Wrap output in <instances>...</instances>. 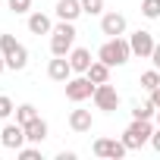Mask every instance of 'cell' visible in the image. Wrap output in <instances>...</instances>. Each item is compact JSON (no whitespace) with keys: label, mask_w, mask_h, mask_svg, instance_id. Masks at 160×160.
Listing matches in <instances>:
<instances>
[{"label":"cell","mask_w":160,"mask_h":160,"mask_svg":"<svg viewBox=\"0 0 160 160\" xmlns=\"http://www.w3.org/2000/svg\"><path fill=\"white\" fill-rule=\"evenodd\" d=\"M98 60H104L110 69L113 66H126L129 60H132V44L119 35V38H107L104 44H101V50H98Z\"/></svg>","instance_id":"1"},{"label":"cell","mask_w":160,"mask_h":160,"mask_svg":"<svg viewBox=\"0 0 160 160\" xmlns=\"http://www.w3.org/2000/svg\"><path fill=\"white\" fill-rule=\"evenodd\" d=\"M75 22H63L60 19V25H53V32H50V53L53 57H69V50L75 47Z\"/></svg>","instance_id":"2"},{"label":"cell","mask_w":160,"mask_h":160,"mask_svg":"<svg viewBox=\"0 0 160 160\" xmlns=\"http://www.w3.org/2000/svg\"><path fill=\"white\" fill-rule=\"evenodd\" d=\"M151 135H154V122H151V119H135V116H132L129 129L122 132V144H126L129 151H138L141 144H151Z\"/></svg>","instance_id":"3"},{"label":"cell","mask_w":160,"mask_h":160,"mask_svg":"<svg viewBox=\"0 0 160 160\" xmlns=\"http://www.w3.org/2000/svg\"><path fill=\"white\" fill-rule=\"evenodd\" d=\"M94 82L88 75H72L69 82H66V98L72 101V104H82V101H88V98H94Z\"/></svg>","instance_id":"4"},{"label":"cell","mask_w":160,"mask_h":160,"mask_svg":"<svg viewBox=\"0 0 160 160\" xmlns=\"http://www.w3.org/2000/svg\"><path fill=\"white\" fill-rule=\"evenodd\" d=\"M91 101H94V107H98V110L113 113V110L119 107V91H116L110 82H104V85H98V88H94V98H91Z\"/></svg>","instance_id":"5"},{"label":"cell","mask_w":160,"mask_h":160,"mask_svg":"<svg viewBox=\"0 0 160 160\" xmlns=\"http://www.w3.org/2000/svg\"><path fill=\"white\" fill-rule=\"evenodd\" d=\"M91 151H94V157H107V160H119V157H126V144H122V138L116 141V138H98L94 144H91Z\"/></svg>","instance_id":"6"},{"label":"cell","mask_w":160,"mask_h":160,"mask_svg":"<svg viewBox=\"0 0 160 160\" xmlns=\"http://www.w3.org/2000/svg\"><path fill=\"white\" fill-rule=\"evenodd\" d=\"M129 44H132V57H141V60H151V53H154V35L151 32H144V28H138V32H132V38H129Z\"/></svg>","instance_id":"7"},{"label":"cell","mask_w":160,"mask_h":160,"mask_svg":"<svg viewBox=\"0 0 160 160\" xmlns=\"http://www.w3.org/2000/svg\"><path fill=\"white\" fill-rule=\"evenodd\" d=\"M0 141H3V148L10 151H19L28 138H25V126L22 122H7L3 129H0Z\"/></svg>","instance_id":"8"},{"label":"cell","mask_w":160,"mask_h":160,"mask_svg":"<svg viewBox=\"0 0 160 160\" xmlns=\"http://www.w3.org/2000/svg\"><path fill=\"white\" fill-rule=\"evenodd\" d=\"M126 16L122 13H116V10H110V13H101V32L107 35V38H119V35H126Z\"/></svg>","instance_id":"9"},{"label":"cell","mask_w":160,"mask_h":160,"mask_svg":"<svg viewBox=\"0 0 160 160\" xmlns=\"http://www.w3.org/2000/svg\"><path fill=\"white\" fill-rule=\"evenodd\" d=\"M47 75L53 78V82H63V85H66L69 78L75 75L72 66H69V57H53V60L47 63Z\"/></svg>","instance_id":"10"},{"label":"cell","mask_w":160,"mask_h":160,"mask_svg":"<svg viewBox=\"0 0 160 160\" xmlns=\"http://www.w3.org/2000/svg\"><path fill=\"white\" fill-rule=\"evenodd\" d=\"M91 63H94V60H91V50H85V47H72V50H69V66H72L75 75H85Z\"/></svg>","instance_id":"11"},{"label":"cell","mask_w":160,"mask_h":160,"mask_svg":"<svg viewBox=\"0 0 160 160\" xmlns=\"http://www.w3.org/2000/svg\"><path fill=\"white\" fill-rule=\"evenodd\" d=\"M82 13H85V10H82V0H57V19L75 22Z\"/></svg>","instance_id":"12"},{"label":"cell","mask_w":160,"mask_h":160,"mask_svg":"<svg viewBox=\"0 0 160 160\" xmlns=\"http://www.w3.org/2000/svg\"><path fill=\"white\" fill-rule=\"evenodd\" d=\"M91 126H94L91 110H72V113H69V129H72V132L85 135V132H91Z\"/></svg>","instance_id":"13"},{"label":"cell","mask_w":160,"mask_h":160,"mask_svg":"<svg viewBox=\"0 0 160 160\" xmlns=\"http://www.w3.org/2000/svg\"><path fill=\"white\" fill-rule=\"evenodd\" d=\"M47 132H50V129H47V122H44L41 116H35L32 122H25V138H28L32 144H41V141L47 138Z\"/></svg>","instance_id":"14"},{"label":"cell","mask_w":160,"mask_h":160,"mask_svg":"<svg viewBox=\"0 0 160 160\" xmlns=\"http://www.w3.org/2000/svg\"><path fill=\"white\" fill-rule=\"evenodd\" d=\"M28 32H32V35H50V32H53L50 16H44V13H28Z\"/></svg>","instance_id":"15"},{"label":"cell","mask_w":160,"mask_h":160,"mask_svg":"<svg viewBox=\"0 0 160 160\" xmlns=\"http://www.w3.org/2000/svg\"><path fill=\"white\" fill-rule=\"evenodd\" d=\"M25 66H28V50H25L22 44H16V47L7 53V69L19 72V69H25Z\"/></svg>","instance_id":"16"},{"label":"cell","mask_w":160,"mask_h":160,"mask_svg":"<svg viewBox=\"0 0 160 160\" xmlns=\"http://www.w3.org/2000/svg\"><path fill=\"white\" fill-rule=\"evenodd\" d=\"M85 75L91 78L94 85H104V82H110V66H107L104 60H94V63L88 66V72H85Z\"/></svg>","instance_id":"17"},{"label":"cell","mask_w":160,"mask_h":160,"mask_svg":"<svg viewBox=\"0 0 160 160\" xmlns=\"http://www.w3.org/2000/svg\"><path fill=\"white\" fill-rule=\"evenodd\" d=\"M132 116H135V119H154V116H157L154 101H151V98H148V101H138V104L132 107Z\"/></svg>","instance_id":"18"},{"label":"cell","mask_w":160,"mask_h":160,"mask_svg":"<svg viewBox=\"0 0 160 160\" xmlns=\"http://www.w3.org/2000/svg\"><path fill=\"white\" fill-rule=\"evenodd\" d=\"M13 116H16V122H22V126H25V122H32V119L38 116V107H35V104H19Z\"/></svg>","instance_id":"19"},{"label":"cell","mask_w":160,"mask_h":160,"mask_svg":"<svg viewBox=\"0 0 160 160\" xmlns=\"http://www.w3.org/2000/svg\"><path fill=\"white\" fill-rule=\"evenodd\" d=\"M141 88H144V91L160 88V69H157V66H154V69H148V72H141Z\"/></svg>","instance_id":"20"},{"label":"cell","mask_w":160,"mask_h":160,"mask_svg":"<svg viewBox=\"0 0 160 160\" xmlns=\"http://www.w3.org/2000/svg\"><path fill=\"white\" fill-rule=\"evenodd\" d=\"M141 16L144 19H160V0H141Z\"/></svg>","instance_id":"21"},{"label":"cell","mask_w":160,"mask_h":160,"mask_svg":"<svg viewBox=\"0 0 160 160\" xmlns=\"http://www.w3.org/2000/svg\"><path fill=\"white\" fill-rule=\"evenodd\" d=\"M13 113H16V104H13L7 94H0V119H10Z\"/></svg>","instance_id":"22"},{"label":"cell","mask_w":160,"mask_h":160,"mask_svg":"<svg viewBox=\"0 0 160 160\" xmlns=\"http://www.w3.org/2000/svg\"><path fill=\"white\" fill-rule=\"evenodd\" d=\"M7 7H10L16 16H25V13L32 10V0H7Z\"/></svg>","instance_id":"23"},{"label":"cell","mask_w":160,"mask_h":160,"mask_svg":"<svg viewBox=\"0 0 160 160\" xmlns=\"http://www.w3.org/2000/svg\"><path fill=\"white\" fill-rule=\"evenodd\" d=\"M82 10L88 16H101L104 13V0H82Z\"/></svg>","instance_id":"24"},{"label":"cell","mask_w":160,"mask_h":160,"mask_svg":"<svg viewBox=\"0 0 160 160\" xmlns=\"http://www.w3.org/2000/svg\"><path fill=\"white\" fill-rule=\"evenodd\" d=\"M16 154H19V160H41V148H35V144H32V148H25V144H22Z\"/></svg>","instance_id":"25"},{"label":"cell","mask_w":160,"mask_h":160,"mask_svg":"<svg viewBox=\"0 0 160 160\" xmlns=\"http://www.w3.org/2000/svg\"><path fill=\"white\" fill-rule=\"evenodd\" d=\"M16 44H19V41H16L13 35H0V53H3V57H7V53H10Z\"/></svg>","instance_id":"26"},{"label":"cell","mask_w":160,"mask_h":160,"mask_svg":"<svg viewBox=\"0 0 160 160\" xmlns=\"http://www.w3.org/2000/svg\"><path fill=\"white\" fill-rule=\"evenodd\" d=\"M151 148L160 154V129H154V135H151Z\"/></svg>","instance_id":"27"},{"label":"cell","mask_w":160,"mask_h":160,"mask_svg":"<svg viewBox=\"0 0 160 160\" xmlns=\"http://www.w3.org/2000/svg\"><path fill=\"white\" fill-rule=\"evenodd\" d=\"M151 63H154V66H157V69H160V41H157V44H154V53H151Z\"/></svg>","instance_id":"28"},{"label":"cell","mask_w":160,"mask_h":160,"mask_svg":"<svg viewBox=\"0 0 160 160\" xmlns=\"http://www.w3.org/2000/svg\"><path fill=\"white\" fill-rule=\"evenodd\" d=\"M57 160H75V151H60Z\"/></svg>","instance_id":"29"},{"label":"cell","mask_w":160,"mask_h":160,"mask_svg":"<svg viewBox=\"0 0 160 160\" xmlns=\"http://www.w3.org/2000/svg\"><path fill=\"white\" fill-rule=\"evenodd\" d=\"M3 69H7V57H3V53H0V72H3Z\"/></svg>","instance_id":"30"},{"label":"cell","mask_w":160,"mask_h":160,"mask_svg":"<svg viewBox=\"0 0 160 160\" xmlns=\"http://www.w3.org/2000/svg\"><path fill=\"white\" fill-rule=\"evenodd\" d=\"M154 119H157V126H160V110H157V116H154Z\"/></svg>","instance_id":"31"},{"label":"cell","mask_w":160,"mask_h":160,"mask_svg":"<svg viewBox=\"0 0 160 160\" xmlns=\"http://www.w3.org/2000/svg\"><path fill=\"white\" fill-rule=\"evenodd\" d=\"M0 3H3V0H0Z\"/></svg>","instance_id":"32"},{"label":"cell","mask_w":160,"mask_h":160,"mask_svg":"<svg viewBox=\"0 0 160 160\" xmlns=\"http://www.w3.org/2000/svg\"><path fill=\"white\" fill-rule=\"evenodd\" d=\"M0 129H3V126H0Z\"/></svg>","instance_id":"33"}]
</instances>
